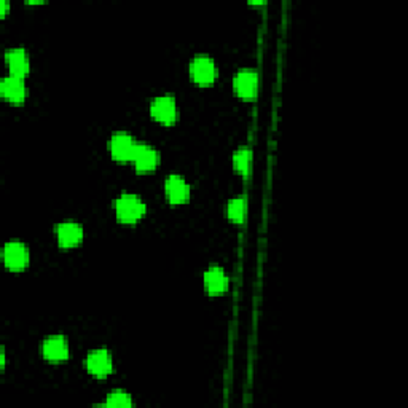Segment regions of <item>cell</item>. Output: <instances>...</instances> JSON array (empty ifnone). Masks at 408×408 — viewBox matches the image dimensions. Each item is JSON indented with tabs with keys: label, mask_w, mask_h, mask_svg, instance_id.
Segmentation results:
<instances>
[{
	"label": "cell",
	"mask_w": 408,
	"mask_h": 408,
	"mask_svg": "<svg viewBox=\"0 0 408 408\" xmlns=\"http://www.w3.org/2000/svg\"><path fill=\"white\" fill-rule=\"evenodd\" d=\"M190 74L195 84L200 86L213 85L217 79V67L213 58L206 55L195 56L192 64H190Z\"/></svg>",
	"instance_id": "obj_2"
},
{
	"label": "cell",
	"mask_w": 408,
	"mask_h": 408,
	"mask_svg": "<svg viewBox=\"0 0 408 408\" xmlns=\"http://www.w3.org/2000/svg\"><path fill=\"white\" fill-rule=\"evenodd\" d=\"M258 75L252 69H241L233 79V90L242 99H251L257 95Z\"/></svg>",
	"instance_id": "obj_7"
},
{
	"label": "cell",
	"mask_w": 408,
	"mask_h": 408,
	"mask_svg": "<svg viewBox=\"0 0 408 408\" xmlns=\"http://www.w3.org/2000/svg\"><path fill=\"white\" fill-rule=\"evenodd\" d=\"M43 356L51 362H63L69 358V343L63 335H53L43 342Z\"/></svg>",
	"instance_id": "obj_12"
},
{
	"label": "cell",
	"mask_w": 408,
	"mask_h": 408,
	"mask_svg": "<svg viewBox=\"0 0 408 408\" xmlns=\"http://www.w3.org/2000/svg\"><path fill=\"white\" fill-rule=\"evenodd\" d=\"M251 150L249 147H240L233 155V168L236 173L246 175L251 168Z\"/></svg>",
	"instance_id": "obj_16"
},
{
	"label": "cell",
	"mask_w": 408,
	"mask_h": 408,
	"mask_svg": "<svg viewBox=\"0 0 408 408\" xmlns=\"http://www.w3.org/2000/svg\"><path fill=\"white\" fill-rule=\"evenodd\" d=\"M86 369L91 375L97 376V378H106L113 370L112 356L108 354L107 349L91 351L86 358Z\"/></svg>",
	"instance_id": "obj_6"
},
{
	"label": "cell",
	"mask_w": 408,
	"mask_h": 408,
	"mask_svg": "<svg viewBox=\"0 0 408 408\" xmlns=\"http://www.w3.org/2000/svg\"><path fill=\"white\" fill-rule=\"evenodd\" d=\"M147 213L146 204L139 198L137 195L133 193H123L120 198L115 201V214L117 219L122 224H136L142 219Z\"/></svg>",
	"instance_id": "obj_1"
},
{
	"label": "cell",
	"mask_w": 408,
	"mask_h": 408,
	"mask_svg": "<svg viewBox=\"0 0 408 408\" xmlns=\"http://www.w3.org/2000/svg\"><path fill=\"white\" fill-rule=\"evenodd\" d=\"M56 235H58V242L64 249H70V247L80 246V242L84 241V229L80 224L75 222H63L56 229Z\"/></svg>",
	"instance_id": "obj_10"
},
{
	"label": "cell",
	"mask_w": 408,
	"mask_h": 408,
	"mask_svg": "<svg viewBox=\"0 0 408 408\" xmlns=\"http://www.w3.org/2000/svg\"><path fill=\"white\" fill-rule=\"evenodd\" d=\"M136 147L137 144L128 133H115L110 139V153L117 162H133Z\"/></svg>",
	"instance_id": "obj_5"
},
{
	"label": "cell",
	"mask_w": 408,
	"mask_h": 408,
	"mask_svg": "<svg viewBox=\"0 0 408 408\" xmlns=\"http://www.w3.org/2000/svg\"><path fill=\"white\" fill-rule=\"evenodd\" d=\"M133 163L136 164L139 173H150L159 163V153L153 147L147 144H137L136 152H134Z\"/></svg>",
	"instance_id": "obj_11"
},
{
	"label": "cell",
	"mask_w": 408,
	"mask_h": 408,
	"mask_svg": "<svg viewBox=\"0 0 408 408\" xmlns=\"http://www.w3.org/2000/svg\"><path fill=\"white\" fill-rule=\"evenodd\" d=\"M7 12H8V2L7 0H2V17H5V14H7Z\"/></svg>",
	"instance_id": "obj_18"
},
{
	"label": "cell",
	"mask_w": 408,
	"mask_h": 408,
	"mask_svg": "<svg viewBox=\"0 0 408 408\" xmlns=\"http://www.w3.org/2000/svg\"><path fill=\"white\" fill-rule=\"evenodd\" d=\"M204 286L209 295H220L229 289V278L220 266H211L204 273Z\"/></svg>",
	"instance_id": "obj_14"
},
{
	"label": "cell",
	"mask_w": 408,
	"mask_h": 408,
	"mask_svg": "<svg viewBox=\"0 0 408 408\" xmlns=\"http://www.w3.org/2000/svg\"><path fill=\"white\" fill-rule=\"evenodd\" d=\"M106 405L108 407H133L131 396L128 392L123 391H113L112 394H108Z\"/></svg>",
	"instance_id": "obj_17"
},
{
	"label": "cell",
	"mask_w": 408,
	"mask_h": 408,
	"mask_svg": "<svg viewBox=\"0 0 408 408\" xmlns=\"http://www.w3.org/2000/svg\"><path fill=\"white\" fill-rule=\"evenodd\" d=\"M226 214H229V219L235 224H242L246 220L247 214V203L244 196H237L229 201V206H226Z\"/></svg>",
	"instance_id": "obj_15"
},
{
	"label": "cell",
	"mask_w": 408,
	"mask_h": 408,
	"mask_svg": "<svg viewBox=\"0 0 408 408\" xmlns=\"http://www.w3.org/2000/svg\"><path fill=\"white\" fill-rule=\"evenodd\" d=\"M164 190H166V196L169 200V203L177 206V204H184L185 201H188L190 193V185L185 182V179L182 175L173 174L166 179V184H164Z\"/></svg>",
	"instance_id": "obj_8"
},
{
	"label": "cell",
	"mask_w": 408,
	"mask_h": 408,
	"mask_svg": "<svg viewBox=\"0 0 408 408\" xmlns=\"http://www.w3.org/2000/svg\"><path fill=\"white\" fill-rule=\"evenodd\" d=\"M0 93L5 99H8L12 104H23L26 96H28V88L24 85L21 77H5L0 84Z\"/></svg>",
	"instance_id": "obj_9"
},
{
	"label": "cell",
	"mask_w": 408,
	"mask_h": 408,
	"mask_svg": "<svg viewBox=\"0 0 408 408\" xmlns=\"http://www.w3.org/2000/svg\"><path fill=\"white\" fill-rule=\"evenodd\" d=\"M150 113L155 120L162 123V125H174L175 120H177V104H175V99L169 95L155 97L150 106Z\"/></svg>",
	"instance_id": "obj_3"
},
{
	"label": "cell",
	"mask_w": 408,
	"mask_h": 408,
	"mask_svg": "<svg viewBox=\"0 0 408 408\" xmlns=\"http://www.w3.org/2000/svg\"><path fill=\"white\" fill-rule=\"evenodd\" d=\"M8 69L14 77H21L24 79L29 74V55L24 48H12L5 53Z\"/></svg>",
	"instance_id": "obj_13"
},
{
	"label": "cell",
	"mask_w": 408,
	"mask_h": 408,
	"mask_svg": "<svg viewBox=\"0 0 408 408\" xmlns=\"http://www.w3.org/2000/svg\"><path fill=\"white\" fill-rule=\"evenodd\" d=\"M0 360H2V369H5V349H2V356H0Z\"/></svg>",
	"instance_id": "obj_19"
},
{
	"label": "cell",
	"mask_w": 408,
	"mask_h": 408,
	"mask_svg": "<svg viewBox=\"0 0 408 408\" xmlns=\"http://www.w3.org/2000/svg\"><path fill=\"white\" fill-rule=\"evenodd\" d=\"M5 266L12 271H21L29 265V249L23 242L12 241L3 247Z\"/></svg>",
	"instance_id": "obj_4"
}]
</instances>
